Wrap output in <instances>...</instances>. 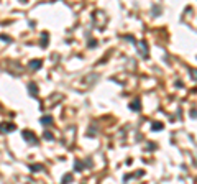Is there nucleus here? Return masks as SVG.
<instances>
[{"instance_id":"f8f14e48","label":"nucleus","mask_w":197,"mask_h":184,"mask_svg":"<svg viewBox=\"0 0 197 184\" xmlns=\"http://www.w3.org/2000/svg\"><path fill=\"white\" fill-rule=\"evenodd\" d=\"M82 166H84V164L80 163V161H76V164H74V169H76V171H80V169H82Z\"/></svg>"},{"instance_id":"f03ea898","label":"nucleus","mask_w":197,"mask_h":184,"mask_svg":"<svg viewBox=\"0 0 197 184\" xmlns=\"http://www.w3.org/2000/svg\"><path fill=\"white\" fill-rule=\"evenodd\" d=\"M21 137L25 138V140H26L28 143H33V145H38V138L35 137V133H31L30 130H23V132H21Z\"/></svg>"},{"instance_id":"0eeeda50","label":"nucleus","mask_w":197,"mask_h":184,"mask_svg":"<svg viewBox=\"0 0 197 184\" xmlns=\"http://www.w3.org/2000/svg\"><path fill=\"white\" fill-rule=\"evenodd\" d=\"M41 123H43V125H51V123H53V118H51L49 115H48V117H43Z\"/></svg>"},{"instance_id":"9b49d317","label":"nucleus","mask_w":197,"mask_h":184,"mask_svg":"<svg viewBox=\"0 0 197 184\" xmlns=\"http://www.w3.org/2000/svg\"><path fill=\"white\" fill-rule=\"evenodd\" d=\"M69 181H72V174H66V176L63 178V184H67Z\"/></svg>"},{"instance_id":"1a4fd4ad","label":"nucleus","mask_w":197,"mask_h":184,"mask_svg":"<svg viewBox=\"0 0 197 184\" xmlns=\"http://www.w3.org/2000/svg\"><path fill=\"white\" fill-rule=\"evenodd\" d=\"M43 138L48 140V142H53V135H51V132H44V133H43Z\"/></svg>"},{"instance_id":"ddd939ff","label":"nucleus","mask_w":197,"mask_h":184,"mask_svg":"<svg viewBox=\"0 0 197 184\" xmlns=\"http://www.w3.org/2000/svg\"><path fill=\"white\" fill-rule=\"evenodd\" d=\"M0 38H2V40H5V41H7V43H10V38H8V36H5V35H2V36H0Z\"/></svg>"},{"instance_id":"7ed1b4c3","label":"nucleus","mask_w":197,"mask_h":184,"mask_svg":"<svg viewBox=\"0 0 197 184\" xmlns=\"http://www.w3.org/2000/svg\"><path fill=\"white\" fill-rule=\"evenodd\" d=\"M15 125L13 123H0V133H5V132H13Z\"/></svg>"},{"instance_id":"9d476101","label":"nucleus","mask_w":197,"mask_h":184,"mask_svg":"<svg viewBox=\"0 0 197 184\" xmlns=\"http://www.w3.org/2000/svg\"><path fill=\"white\" fill-rule=\"evenodd\" d=\"M161 128H163V125H161L160 122H155V123L151 125V130H155V132H156V130H161Z\"/></svg>"},{"instance_id":"6e6552de","label":"nucleus","mask_w":197,"mask_h":184,"mask_svg":"<svg viewBox=\"0 0 197 184\" xmlns=\"http://www.w3.org/2000/svg\"><path fill=\"white\" fill-rule=\"evenodd\" d=\"M43 164H31V166H30V169H31V171H43Z\"/></svg>"},{"instance_id":"39448f33","label":"nucleus","mask_w":197,"mask_h":184,"mask_svg":"<svg viewBox=\"0 0 197 184\" xmlns=\"http://www.w3.org/2000/svg\"><path fill=\"white\" fill-rule=\"evenodd\" d=\"M130 109H131V110H135V112H136V110L140 112V110H141V102H140L138 99H136V100H133V102L130 104Z\"/></svg>"},{"instance_id":"f257e3e1","label":"nucleus","mask_w":197,"mask_h":184,"mask_svg":"<svg viewBox=\"0 0 197 184\" xmlns=\"http://www.w3.org/2000/svg\"><path fill=\"white\" fill-rule=\"evenodd\" d=\"M136 50H138V54L141 56L143 59H146L148 58V45H146V41H138L136 43Z\"/></svg>"},{"instance_id":"423d86ee","label":"nucleus","mask_w":197,"mask_h":184,"mask_svg":"<svg viewBox=\"0 0 197 184\" xmlns=\"http://www.w3.org/2000/svg\"><path fill=\"white\" fill-rule=\"evenodd\" d=\"M28 91H30V94H31V96L33 97H36L38 96V87H36V84H28Z\"/></svg>"},{"instance_id":"20e7f679","label":"nucleus","mask_w":197,"mask_h":184,"mask_svg":"<svg viewBox=\"0 0 197 184\" xmlns=\"http://www.w3.org/2000/svg\"><path fill=\"white\" fill-rule=\"evenodd\" d=\"M41 61H40V59H35V61H31V63H30V69H31V71H38V69H40V67H41Z\"/></svg>"}]
</instances>
